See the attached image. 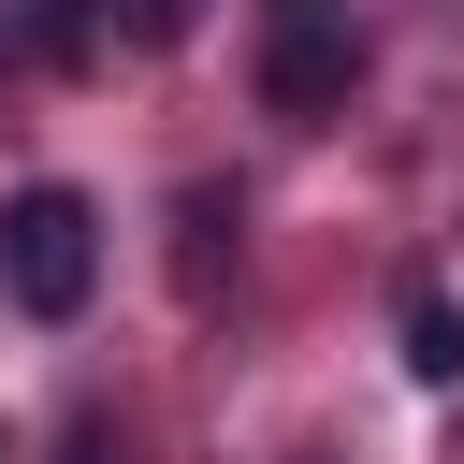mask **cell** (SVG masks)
Returning a JSON list of instances; mask_svg holds the SVG:
<instances>
[{
  "label": "cell",
  "instance_id": "cell-3",
  "mask_svg": "<svg viewBox=\"0 0 464 464\" xmlns=\"http://www.w3.org/2000/svg\"><path fill=\"white\" fill-rule=\"evenodd\" d=\"M406 377H435V392L464 377V304H450L435 276H406Z\"/></svg>",
  "mask_w": 464,
  "mask_h": 464
},
{
  "label": "cell",
  "instance_id": "cell-2",
  "mask_svg": "<svg viewBox=\"0 0 464 464\" xmlns=\"http://www.w3.org/2000/svg\"><path fill=\"white\" fill-rule=\"evenodd\" d=\"M348 87H362L348 0H276V14H261V102H276L290 130H319V116H348Z\"/></svg>",
  "mask_w": 464,
  "mask_h": 464
},
{
  "label": "cell",
  "instance_id": "cell-6",
  "mask_svg": "<svg viewBox=\"0 0 464 464\" xmlns=\"http://www.w3.org/2000/svg\"><path fill=\"white\" fill-rule=\"evenodd\" d=\"M58 464H130V450H116V420H102V406H87V420H72V435H58Z\"/></svg>",
  "mask_w": 464,
  "mask_h": 464
},
{
  "label": "cell",
  "instance_id": "cell-4",
  "mask_svg": "<svg viewBox=\"0 0 464 464\" xmlns=\"http://www.w3.org/2000/svg\"><path fill=\"white\" fill-rule=\"evenodd\" d=\"M174 232H188V246H174V276H188V290H218V232H232V188H188V203H174Z\"/></svg>",
  "mask_w": 464,
  "mask_h": 464
},
{
  "label": "cell",
  "instance_id": "cell-1",
  "mask_svg": "<svg viewBox=\"0 0 464 464\" xmlns=\"http://www.w3.org/2000/svg\"><path fill=\"white\" fill-rule=\"evenodd\" d=\"M0 290L29 304V319H87V290H102V203L87 188H14L0 203Z\"/></svg>",
  "mask_w": 464,
  "mask_h": 464
},
{
  "label": "cell",
  "instance_id": "cell-5",
  "mask_svg": "<svg viewBox=\"0 0 464 464\" xmlns=\"http://www.w3.org/2000/svg\"><path fill=\"white\" fill-rule=\"evenodd\" d=\"M188 29H203V0H116V44H145V58L188 44Z\"/></svg>",
  "mask_w": 464,
  "mask_h": 464
}]
</instances>
